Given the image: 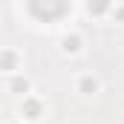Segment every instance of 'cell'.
Instances as JSON below:
<instances>
[{"label": "cell", "instance_id": "cell-1", "mask_svg": "<svg viewBox=\"0 0 124 124\" xmlns=\"http://www.w3.org/2000/svg\"><path fill=\"white\" fill-rule=\"evenodd\" d=\"M29 9H32V15L40 17V20H55V17L66 15L69 0H29Z\"/></svg>", "mask_w": 124, "mask_h": 124}, {"label": "cell", "instance_id": "cell-2", "mask_svg": "<svg viewBox=\"0 0 124 124\" xmlns=\"http://www.w3.org/2000/svg\"><path fill=\"white\" fill-rule=\"evenodd\" d=\"M104 9H107V0H90V12L98 15V12H104Z\"/></svg>", "mask_w": 124, "mask_h": 124}]
</instances>
